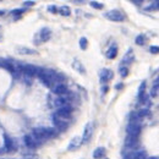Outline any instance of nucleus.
<instances>
[{"label":"nucleus","mask_w":159,"mask_h":159,"mask_svg":"<svg viewBox=\"0 0 159 159\" xmlns=\"http://www.w3.org/2000/svg\"><path fill=\"white\" fill-rule=\"evenodd\" d=\"M58 135V130L56 129H51V127H36L32 131V137L39 143L43 140L55 137Z\"/></svg>","instance_id":"f257e3e1"},{"label":"nucleus","mask_w":159,"mask_h":159,"mask_svg":"<svg viewBox=\"0 0 159 159\" xmlns=\"http://www.w3.org/2000/svg\"><path fill=\"white\" fill-rule=\"evenodd\" d=\"M93 131H94V124L93 123H87V125L85 126L83 130V135H82V143H87L89 142V140L93 136Z\"/></svg>","instance_id":"f03ea898"},{"label":"nucleus","mask_w":159,"mask_h":159,"mask_svg":"<svg viewBox=\"0 0 159 159\" xmlns=\"http://www.w3.org/2000/svg\"><path fill=\"white\" fill-rule=\"evenodd\" d=\"M105 17L110 21H115V22H120L125 20V16L123 15V12H120L119 10H110L105 14Z\"/></svg>","instance_id":"7ed1b4c3"},{"label":"nucleus","mask_w":159,"mask_h":159,"mask_svg":"<svg viewBox=\"0 0 159 159\" xmlns=\"http://www.w3.org/2000/svg\"><path fill=\"white\" fill-rule=\"evenodd\" d=\"M38 71H39V69L38 68H36V66H33V65H22L21 66V74H23L25 76H28V77H33V76H36L37 74H38Z\"/></svg>","instance_id":"20e7f679"},{"label":"nucleus","mask_w":159,"mask_h":159,"mask_svg":"<svg viewBox=\"0 0 159 159\" xmlns=\"http://www.w3.org/2000/svg\"><path fill=\"white\" fill-rule=\"evenodd\" d=\"M37 76L39 77V80H41L42 83H43L45 87L51 88L53 86H54V83L51 82L50 77H49V76H48V74H47V70H41V69H39V71H38V74H37Z\"/></svg>","instance_id":"39448f33"},{"label":"nucleus","mask_w":159,"mask_h":159,"mask_svg":"<svg viewBox=\"0 0 159 159\" xmlns=\"http://www.w3.org/2000/svg\"><path fill=\"white\" fill-rule=\"evenodd\" d=\"M126 132L127 135H132V136H138L141 132V125L140 123H132L130 121L127 127H126Z\"/></svg>","instance_id":"423d86ee"},{"label":"nucleus","mask_w":159,"mask_h":159,"mask_svg":"<svg viewBox=\"0 0 159 159\" xmlns=\"http://www.w3.org/2000/svg\"><path fill=\"white\" fill-rule=\"evenodd\" d=\"M71 113H72V108L68 104V105H65V107H62V108H59L56 110L55 115L59 116L60 119H64V120H65V119H69L71 116Z\"/></svg>","instance_id":"0eeeda50"},{"label":"nucleus","mask_w":159,"mask_h":159,"mask_svg":"<svg viewBox=\"0 0 159 159\" xmlns=\"http://www.w3.org/2000/svg\"><path fill=\"white\" fill-rule=\"evenodd\" d=\"M53 124H54V126L58 131H65L69 126V124L66 123L64 119H60L56 115H53Z\"/></svg>","instance_id":"6e6552de"},{"label":"nucleus","mask_w":159,"mask_h":159,"mask_svg":"<svg viewBox=\"0 0 159 159\" xmlns=\"http://www.w3.org/2000/svg\"><path fill=\"white\" fill-rule=\"evenodd\" d=\"M99 77H100V83L105 85V83L109 82L110 80L114 77V72L111 70H109V69H103L99 72Z\"/></svg>","instance_id":"1a4fd4ad"},{"label":"nucleus","mask_w":159,"mask_h":159,"mask_svg":"<svg viewBox=\"0 0 159 159\" xmlns=\"http://www.w3.org/2000/svg\"><path fill=\"white\" fill-rule=\"evenodd\" d=\"M53 92H54L56 96L62 97L65 94H68V87H66L64 83H58V85H55L54 87H53Z\"/></svg>","instance_id":"9d476101"},{"label":"nucleus","mask_w":159,"mask_h":159,"mask_svg":"<svg viewBox=\"0 0 159 159\" xmlns=\"http://www.w3.org/2000/svg\"><path fill=\"white\" fill-rule=\"evenodd\" d=\"M138 144V136H132V135H127L125 138V146L130 148H134Z\"/></svg>","instance_id":"9b49d317"},{"label":"nucleus","mask_w":159,"mask_h":159,"mask_svg":"<svg viewBox=\"0 0 159 159\" xmlns=\"http://www.w3.org/2000/svg\"><path fill=\"white\" fill-rule=\"evenodd\" d=\"M4 141H5V143H4L5 151H7V152H14V151H16V146H15L14 141H12L7 135H4Z\"/></svg>","instance_id":"f8f14e48"},{"label":"nucleus","mask_w":159,"mask_h":159,"mask_svg":"<svg viewBox=\"0 0 159 159\" xmlns=\"http://www.w3.org/2000/svg\"><path fill=\"white\" fill-rule=\"evenodd\" d=\"M81 144H82V138L78 137V136H76V137H74V138L70 141V143H69V146H68V149H69V151L77 149Z\"/></svg>","instance_id":"ddd939ff"},{"label":"nucleus","mask_w":159,"mask_h":159,"mask_svg":"<svg viewBox=\"0 0 159 159\" xmlns=\"http://www.w3.org/2000/svg\"><path fill=\"white\" fill-rule=\"evenodd\" d=\"M38 36H39V38H41V42H47L51 37V31L48 27H44V28L41 30V32L38 33Z\"/></svg>","instance_id":"4468645a"},{"label":"nucleus","mask_w":159,"mask_h":159,"mask_svg":"<svg viewBox=\"0 0 159 159\" xmlns=\"http://www.w3.org/2000/svg\"><path fill=\"white\" fill-rule=\"evenodd\" d=\"M23 141H25V144L27 146L28 148H36L37 146L39 144V143L32 137V135H26V136L23 137Z\"/></svg>","instance_id":"2eb2a0df"},{"label":"nucleus","mask_w":159,"mask_h":159,"mask_svg":"<svg viewBox=\"0 0 159 159\" xmlns=\"http://www.w3.org/2000/svg\"><path fill=\"white\" fill-rule=\"evenodd\" d=\"M16 51H17V54H21V55H34V54H37L36 50L30 49L27 47H17Z\"/></svg>","instance_id":"dca6fc26"},{"label":"nucleus","mask_w":159,"mask_h":159,"mask_svg":"<svg viewBox=\"0 0 159 159\" xmlns=\"http://www.w3.org/2000/svg\"><path fill=\"white\" fill-rule=\"evenodd\" d=\"M138 100L140 103H146L147 100V94H146V82H142L138 89Z\"/></svg>","instance_id":"f3484780"},{"label":"nucleus","mask_w":159,"mask_h":159,"mask_svg":"<svg viewBox=\"0 0 159 159\" xmlns=\"http://www.w3.org/2000/svg\"><path fill=\"white\" fill-rule=\"evenodd\" d=\"M68 103H69V99H68V97H66V94L62 96V97H58L54 100V105H55V107H58V109L65 107V105H68Z\"/></svg>","instance_id":"a211bd4d"},{"label":"nucleus","mask_w":159,"mask_h":159,"mask_svg":"<svg viewBox=\"0 0 159 159\" xmlns=\"http://www.w3.org/2000/svg\"><path fill=\"white\" fill-rule=\"evenodd\" d=\"M132 61H134V51H132V49H129V51L126 53V55L123 58V60H121V64H124V65H129V64H131Z\"/></svg>","instance_id":"6ab92c4d"},{"label":"nucleus","mask_w":159,"mask_h":159,"mask_svg":"<svg viewBox=\"0 0 159 159\" xmlns=\"http://www.w3.org/2000/svg\"><path fill=\"white\" fill-rule=\"evenodd\" d=\"M72 68L77 71V72H80V74H86V70H85V68H83V65L81 64V61L80 60H74V62H72Z\"/></svg>","instance_id":"aec40b11"},{"label":"nucleus","mask_w":159,"mask_h":159,"mask_svg":"<svg viewBox=\"0 0 159 159\" xmlns=\"http://www.w3.org/2000/svg\"><path fill=\"white\" fill-rule=\"evenodd\" d=\"M107 58L108 59H115L116 58V55H117V47L116 45H113V47H110L108 50H107Z\"/></svg>","instance_id":"412c9836"},{"label":"nucleus","mask_w":159,"mask_h":159,"mask_svg":"<svg viewBox=\"0 0 159 159\" xmlns=\"http://www.w3.org/2000/svg\"><path fill=\"white\" fill-rule=\"evenodd\" d=\"M104 155H105V149L103 147H98L93 152V158L94 159H102Z\"/></svg>","instance_id":"4be33fe9"},{"label":"nucleus","mask_w":159,"mask_h":159,"mask_svg":"<svg viewBox=\"0 0 159 159\" xmlns=\"http://www.w3.org/2000/svg\"><path fill=\"white\" fill-rule=\"evenodd\" d=\"M58 11L60 12V15H62V16H70V15H71V10H70V7H69V6H66V5L61 6Z\"/></svg>","instance_id":"5701e85b"},{"label":"nucleus","mask_w":159,"mask_h":159,"mask_svg":"<svg viewBox=\"0 0 159 159\" xmlns=\"http://www.w3.org/2000/svg\"><path fill=\"white\" fill-rule=\"evenodd\" d=\"M87 45H88V41L86 37H82L81 39H80V48H81L82 50H86L87 49Z\"/></svg>","instance_id":"b1692460"},{"label":"nucleus","mask_w":159,"mask_h":159,"mask_svg":"<svg viewBox=\"0 0 159 159\" xmlns=\"http://www.w3.org/2000/svg\"><path fill=\"white\" fill-rule=\"evenodd\" d=\"M144 42H146V36H144V34H138V36L136 37V44L143 45Z\"/></svg>","instance_id":"393cba45"},{"label":"nucleus","mask_w":159,"mask_h":159,"mask_svg":"<svg viewBox=\"0 0 159 159\" xmlns=\"http://www.w3.org/2000/svg\"><path fill=\"white\" fill-rule=\"evenodd\" d=\"M135 159H147V155H146V152H143V151L135 152Z\"/></svg>","instance_id":"a878e982"},{"label":"nucleus","mask_w":159,"mask_h":159,"mask_svg":"<svg viewBox=\"0 0 159 159\" xmlns=\"http://www.w3.org/2000/svg\"><path fill=\"white\" fill-rule=\"evenodd\" d=\"M89 5H91L92 7H94V9H98V10H102V9L104 7V5H103L102 3H98V1H91Z\"/></svg>","instance_id":"bb28decb"},{"label":"nucleus","mask_w":159,"mask_h":159,"mask_svg":"<svg viewBox=\"0 0 159 159\" xmlns=\"http://www.w3.org/2000/svg\"><path fill=\"white\" fill-rule=\"evenodd\" d=\"M119 72H120L121 77H126V76L129 75V69L126 68V66H121L120 70H119Z\"/></svg>","instance_id":"cd10ccee"},{"label":"nucleus","mask_w":159,"mask_h":159,"mask_svg":"<svg viewBox=\"0 0 159 159\" xmlns=\"http://www.w3.org/2000/svg\"><path fill=\"white\" fill-rule=\"evenodd\" d=\"M23 11H25L23 9H16V10H12V11H11V15L14 16V17H15V16H20L21 14H23Z\"/></svg>","instance_id":"c85d7f7f"},{"label":"nucleus","mask_w":159,"mask_h":159,"mask_svg":"<svg viewBox=\"0 0 159 159\" xmlns=\"http://www.w3.org/2000/svg\"><path fill=\"white\" fill-rule=\"evenodd\" d=\"M148 110L147 109H142V110H140V111H137V115L140 116V119H142V117H144L146 115H148Z\"/></svg>","instance_id":"c756f323"},{"label":"nucleus","mask_w":159,"mask_h":159,"mask_svg":"<svg viewBox=\"0 0 159 159\" xmlns=\"http://www.w3.org/2000/svg\"><path fill=\"white\" fill-rule=\"evenodd\" d=\"M149 51L152 54H159V47H155V45H152L149 48Z\"/></svg>","instance_id":"7c9ffc66"},{"label":"nucleus","mask_w":159,"mask_h":159,"mask_svg":"<svg viewBox=\"0 0 159 159\" xmlns=\"http://www.w3.org/2000/svg\"><path fill=\"white\" fill-rule=\"evenodd\" d=\"M48 11L53 12V14H55V12H58V7H56L55 5H50V6L48 7Z\"/></svg>","instance_id":"2f4dec72"},{"label":"nucleus","mask_w":159,"mask_h":159,"mask_svg":"<svg viewBox=\"0 0 159 159\" xmlns=\"http://www.w3.org/2000/svg\"><path fill=\"white\" fill-rule=\"evenodd\" d=\"M147 10H148V11H151V10H158V6H157V1L152 3V4H151V6H148V7H147Z\"/></svg>","instance_id":"473e14b6"},{"label":"nucleus","mask_w":159,"mask_h":159,"mask_svg":"<svg viewBox=\"0 0 159 159\" xmlns=\"http://www.w3.org/2000/svg\"><path fill=\"white\" fill-rule=\"evenodd\" d=\"M125 159H135V152H131L125 155Z\"/></svg>","instance_id":"72a5a7b5"},{"label":"nucleus","mask_w":159,"mask_h":159,"mask_svg":"<svg viewBox=\"0 0 159 159\" xmlns=\"http://www.w3.org/2000/svg\"><path fill=\"white\" fill-rule=\"evenodd\" d=\"M23 5L25 6H33V5H36V3L34 1H23Z\"/></svg>","instance_id":"f704fd0d"},{"label":"nucleus","mask_w":159,"mask_h":159,"mask_svg":"<svg viewBox=\"0 0 159 159\" xmlns=\"http://www.w3.org/2000/svg\"><path fill=\"white\" fill-rule=\"evenodd\" d=\"M143 1H141V0H132V4H135V5H141Z\"/></svg>","instance_id":"c9c22d12"},{"label":"nucleus","mask_w":159,"mask_h":159,"mask_svg":"<svg viewBox=\"0 0 159 159\" xmlns=\"http://www.w3.org/2000/svg\"><path fill=\"white\" fill-rule=\"evenodd\" d=\"M108 91H109V87H108V86H104V87L102 88V92H103V93H107Z\"/></svg>","instance_id":"e433bc0d"},{"label":"nucleus","mask_w":159,"mask_h":159,"mask_svg":"<svg viewBox=\"0 0 159 159\" xmlns=\"http://www.w3.org/2000/svg\"><path fill=\"white\" fill-rule=\"evenodd\" d=\"M123 88H124V85L123 83H119V85L115 86V89H123Z\"/></svg>","instance_id":"4c0bfd02"},{"label":"nucleus","mask_w":159,"mask_h":159,"mask_svg":"<svg viewBox=\"0 0 159 159\" xmlns=\"http://www.w3.org/2000/svg\"><path fill=\"white\" fill-rule=\"evenodd\" d=\"M3 15H5V11L4 10H0V16H3Z\"/></svg>","instance_id":"58836bf2"},{"label":"nucleus","mask_w":159,"mask_h":159,"mask_svg":"<svg viewBox=\"0 0 159 159\" xmlns=\"http://www.w3.org/2000/svg\"><path fill=\"white\" fill-rule=\"evenodd\" d=\"M147 159H158V158H155V157H149V158H147Z\"/></svg>","instance_id":"ea45409f"},{"label":"nucleus","mask_w":159,"mask_h":159,"mask_svg":"<svg viewBox=\"0 0 159 159\" xmlns=\"http://www.w3.org/2000/svg\"><path fill=\"white\" fill-rule=\"evenodd\" d=\"M157 6H158V9H159V1H157Z\"/></svg>","instance_id":"a19ab883"},{"label":"nucleus","mask_w":159,"mask_h":159,"mask_svg":"<svg viewBox=\"0 0 159 159\" xmlns=\"http://www.w3.org/2000/svg\"><path fill=\"white\" fill-rule=\"evenodd\" d=\"M0 41H1V36H0Z\"/></svg>","instance_id":"79ce46f5"}]
</instances>
